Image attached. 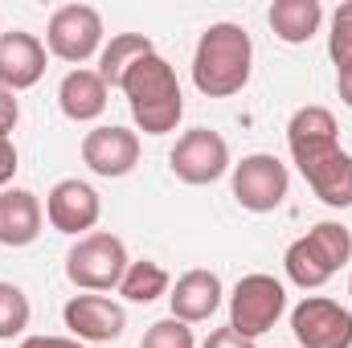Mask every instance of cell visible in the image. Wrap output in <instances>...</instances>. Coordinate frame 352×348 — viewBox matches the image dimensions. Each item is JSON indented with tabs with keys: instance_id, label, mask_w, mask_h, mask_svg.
<instances>
[{
	"instance_id": "6da1fadb",
	"label": "cell",
	"mask_w": 352,
	"mask_h": 348,
	"mask_svg": "<svg viewBox=\"0 0 352 348\" xmlns=\"http://www.w3.org/2000/svg\"><path fill=\"white\" fill-rule=\"evenodd\" d=\"M254 70V41L242 25L217 21L201 33L197 54H192V87L205 98H234L246 90Z\"/></svg>"
},
{
	"instance_id": "7a4b0ae2",
	"label": "cell",
	"mask_w": 352,
	"mask_h": 348,
	"mask_svg": "<svg viewBox=\"0 0 352 348\" xmlns=\"http://www.w3.org/2000/svg\"><path fill=\"white\" fill-rule=\"evenodd\" d=\"M119 90H123V98L131 107V119H135V127L144 135L176 131V123L184 115V94H180L176 70L160 54H144L140 62H131Z\"/></svg>"
},
{
	"instance_id": "3957f363",
	"label": "cell",
	"mask_w": 352,
	"mask_h": 348,
	"mask_svg": "<svg viewBox=\"0 0 352 348\" xmlns=\"http://www.w3.org/2000/svg\"><path fill=\"white\" fill-rule=\"evenodd\" d=\"M349 262H352V230L340 226V221H320L287 246L283 270L299 291H320Z\"/></svg>"
},
{
	"instance_id": "277c9868",
	"label": "cell",
	"mask_w": 352,
	"mask_h": 348,
	"mask_svg": "<svg viewBox=\"0 0 352 348\" xmlns=\"http://www.w3.org/2000/svg\"><path fill=\"white\" fill-rule=\"evenodd\" d=\"M127 266H131V259H127L123 238H115L107 230H94V234L78 238L70 246V254H66V279L78 291L98 295V291H115L123 283Z\"/></svg>"
},
{
	"instance_id": "5b68a950",
	"label": "cell",
	"mask_w": 352,
	"mask_h": 348,
	"mask_svg": "<svg viewBox=\"0 0 352 348\" xmlns=\"http://www.w3.org/2000/svg\"><path fill=\"white\" fill-rule=\"evenodd\" d=\"M283 312H287V287L274 274L254 270V274L238 279V287L230 295V328L234 332H242L246 340H258L283 320Z\"/></svg>"
},
{
	"instance_id": "8992f818",
	"label": "cell",
	"mask_w": 352,
	"mask_h": 348,
	"mask_svg": "<svg viewBox=\"0 0 352 348\" xmlns=\"http://www.w3.org/2000/svg\"><path fill=\"white\" fill-rule=\"evenodd\" d=\"M230 188H234V201L250 213H274L287 193H291V173L278 156L270 152H254V156H242L234 168H230Z\"/></svg>"
},
{
	"instance_id": "52a82bcc",
	"label": "cell",
	"mask_w": 352,
	"mask_h": 348,
	"mask_svg": "<svg viewBox=\"0 0 352 348\" xmlns=\"http://www.w3.org/2000/svg\"><path fill=\"white\" fill-rule=\"evenodd\" d=\"M45 50L58 62L82 66L102 50V17L90 4H62L45 25Z\"/></svg>"
},
{
	"instance_id": "ba28073f",
	"label": "cell",
	"mask_w": 352,
	"mask_h": 348,
	"mask_svg": "<svg viewBox=\"0 0 352 348\" xmlns=\"http://www.w3.org/2000/svg\"><path fill=\"white\" fill-rule=\"evenodd\" d=\"M168 168L184 184H213L230 173V144L213 127H188L168 152Z\"/></svg>"
},
{
	"instance_id": "9c48e42d",
	"label": "cell",
	"mask_w": 352,
	"mask_h": 348,
	"mask_svg": "<svg viewBox=\"0 0 352 348\" xmlns=\"http://www.w3.org/2000/svg\"><path fill=\"white\" fill-rule=\"evenodd\" d=\"M299 348H352V312L328 295H307L291 312Z\"/></svg>"
},
{
	"instance_id": "30bf717a",
	"label": "cell",
	"mask_w": 352,
	"mask_h": 348,
	"mask_svg": "<svg viewBox=\"0 0 352 348\" xmlns=\"http://www.w3.org/2000/svg\"><path fill=\"white\" fill-rule=\"evenodd\" d=\"M98 217H102V201H98L94 184L78 180V176H66L45 193V221L58 234L87 238V234H94Z\"/></svg>"
},
{
	"instance_id": "8fae6325",
	"label": "cell",
	"mask_w": 352,
	"mask_h": 348,
	"mask_svg": "<svg viewBox=\"0 0 352 348\" xmlns=\"http://www.w3.org/2000/svg\"><path fill=\"white\" fill-rule=\"evenodd\" d=\"M62 320H66L70 336L82 340V345H111V340H119L123 328H127L123 303H115V299H107V295H90V291L74 295V299L62 307Z\"/></svg>"
},
{
	"instance_id": "7c38bea8",
	"label": "cell",
	"mask_w": 352,
	"mask_h": 348,
	"mask_svg": "<svg viewBox=\"0 0 352 348\" xmlns=\"http://www.w3.org/2000/svg\"><path fill=\"white\" fill-rule=\"evenodd\" d=\"M82 164L94 176H107V180H119L140 164V135L131 127H94L82 135Z\"/></svg>"
},
{
	"instance_id": "4fadbf2b",
	"label": "cell",
	"mask_w": 352,
	"mask_h": 348,
	"mask_svg": "<svg viewBox=\"0 0 352 348\" xmlns=\"http://www.w3.org/2000/svg\"><path fill=\"white\" fill-rule=\"evenodd\" d=\"M50 62V50L41 37L25 33V29H8L0 33V87L4 90H29L41 83Z\"/></svg>"
},
{
	"instance_id": "5bb4252c",
	"label": "cell",
	"mask_w": 352,
	"mask_h": 348,
	"mask_svg": "<svg viewBox=\"0 0 352 348\" xmlns=\"http://www.w3.org/2000/svg\"><path fill=\"white\" fill-rule=\"evenodd\" d=\"M299 173L328 209H349L352 205V156L344 148H328L320 156L299 160Z\"/></svg>"
},
{
	"instance_id": "9a60e30c",
	"label": "cell",
	"mask_w": 352,
	"mask_h": 348,
	"mask_svg": "<svg viewBox=\"0 0 352 348\" xmlns=\"http://www.w3.org/2000/svg\"><path fill=\"white\" fill-rule=\"evenodd\" d=\"M221 279L213 274V270H184L180 279L173 283V291H168V307H173V320L180 324H205L217 307H221Z\"/></svg>"
},
{
	"instance_id": "2e32d148",
	"label": "cell",
	"mask_w": 352,
	"mask_h": 348,
	"mask_svg": "<svg viewBox=\"0 0 352 348\" xmlns=\"http://www.w3.org/2000/svg\"><path fill=\"white\" fill-rule=\"evenodd\" d=\"M287 148H291V160H307V156H320L328 148H340V127H336V115L328 107H299L287 123Z\"/></svg>"
},
{
	"instance_id": "e0dca14e",
	"label": "cell",
	"mask_w": 352,
	"mask_h": 348,
	"mask_svg": "<svg viewBox=\"0 0 352 348\" xmlns=\"http://www.w3.org/2000/svg\"><path fill=\"white\" fill-rule=\"evenodd\" d=\"M41 221H45V209L37 201V193L29 188H4L0 193V246H33L37 234H41Z\"/></svg>"
},
{
	"instance_id": "ac0fdd59",
	"label": "cell",
	"mask_w": 352,
	"mask_h": 348,
	"mask_svg": "<svg viewBox=\"0 0 352 348\" xmlns=\"http://www.w3.org/2000/svg\"><path fill=\"white\" fill-rule=\"evenodd\" d=\"M107 98H111V87L98 78V70H70L58 87V107L70 123H94L102 111H107Z\"/></svg>"
},
{
	"instance_id": "d6986e66",
	"label": "cell",
	"mask_w": 352,
	"mask_h": 348,
	"mask_svg": "<svg viewBox=\"0 0 352 348\" xmlns=\"http://www.w3.org/2000/svg\"><path fill=\"white\" fill-rule=\"evenodd\" d=\"M266 21H270V29H274L278 41L303 45V41H311V37L320 33V25H324V4H320V0H274L270 12H266Z\"/></svg>"
},
{
	"instance_id": "ffe728a7",
	"label": "cell",
	"mask_w": 352,
	"mask_h": 348,
	"mask_svg": "<svg viewBox=\"0 0 352 348\" xmlns=\"http://www.w3.org/2000/svg\"><path fill=\"white\" fill-rule=\"evenodd\" d=\"M144 54H156L152 37H144V33H115V37L102 45V54H98V78H102L111 90H119L127 66L140 62Z\"/></svg>"
},
{
	"instance_id": "44dd1931",
	"label": "cell",
	"mask_w": 352,
	"mask_h": 348,
	"mask_svg": "<svg viewBox=\"0 0 352 348\" xmlns=\"http://www.w3.org/2000/svg\"><path fill=\"white\" fill-rule=\"evenodd\" d=\"M168 291H173L168 270H164L160 262H152V259L131 262L127 274H123V283H119V295H123L127 303H156V299L168 295Z\"/></svg>"
},
{
	"instance_id": "7402d4cb",
	"label": "cell",
	"mask_w": 352,
	"mask_h": 348,
	"mask_svg": "<svg viewBox=\"0 0 352 348\" xmlns=\"http://www.w3.org/2000/svg\"><path fill=\"white\" fill-rule=\"evenodd\" d=\"M29 316H33L29 295H25L16 283H4V279H0V340L21 336V332L29 328Z\"/></svg>"
},
{
	"instance_id": "603a6c76",
	"label": "cell",
	"mask_w": 352,
	"mask_h": 348,
	"mask_svg": "<svg viewBox=\"0 0 352 348\" xmlns=\"http://www.w3.org/2000/svg\"><path fill=\"white\" fill-rule=\"evenodd\" d=\"M140 348H197V336H192V328L188 324H180V320H156L148 332H144V340Z\"/></svg>"
},
{
	"instance_id": "cb8c5ba5",
	"label": "cell",
	"mask_w": 352,
	"mask_h": 348,
	"mask_svg": "<svg viewBox=\"0 0 352 348\" xmlns=\"http://www.w3.org/2000/svg\"><path fill=\"white\" fill-rule=\"evenodd\" d=\"M328 54L336 66L352 62V0H344L332 12V33H328Z\"/></svg>"
},
{
	"instance_id": "d4e9b609",
	"label": "cell",
	"mask_w": 352,
	"mask_h": 348,
	"mask_svg": "<svg viewBox=\"0 0 352 348\" xmlns=\"http://www.w3.org/2000/svg\"><path fill=\"white\" fill-rule=\"evenodd\" d=\"M16 123H21V102H16L12 90L0 87V135H12Z\"/></svg>"
},
{
	"instance_id": "484cf974",
	"label": "cell",
	"mask_w": 352,
	"mask_h": 348,
	"mask_svg": "<svg viewBox=\"0 0 352 348\" xmlns=\"http://www.w3.org/2000/svg\"><path fill=\"white\" fill-rule=\"evenodd\" d=\"M16 144H12V135H0V193L12 184V176H16Z\"/></svg>"
},
{
	"instance_id": "4316f807",
	"label": "cell",
	"mask_w": 352,
	"mask_h": 348,
	"mask_svg": "<svg viewBox=\"0 0 352 348\" xmlns=\"http://www.w3.org/2000/svg\"><path fill=\"white\" fill-rule=\"evenodd\" d=\"M201 348H254V340H246L242 332H234L230 324L226 328H217V332H209V340Z\"/></svg>"
},
{
	"instance_id": "83f0119b",
	"label": "cell",
	"mask_w": 352,
	"mask_h": 348,
	"mask_svg": "<svg viewBox=\"0 0 352 348\" xmlns=\"http://www.w3.org/2000/svg\"><path fill=\"white\" fill-rule=\"evenodd\" d=\"M16 348H90V345L74 340V336H25Z\"/></svg>"
},
{
	"instance_id": "f1b7e54d",
	"label": "cell",
	"mask_w": 352,
	"mask_h": 348,
	"mask_svg": "<svg viewBox=\"0 0 352 348\" xmlns=\"http://www.w3.org/2000/svg\"><path fill=\"white\" fill-rule=\"evenodd\" d=\"M336 90H340L344 107H352V62H344V66H336Z\"/></svg>"
},
{
	"instance_id": "f546056e",
	"label": "cell",
	"mask_w": 352,
	"mask_h": 348,
	"mask_svg": "<svg viewBox=\"0 0 352 348\" xmlns=\"http://www.w3.org/2000/svg\"><path fill=\"white\" fill-rule=\"evenodd\" d=\"M349 295H352V274H349Z\"/></svg>"
}]
</instances>
